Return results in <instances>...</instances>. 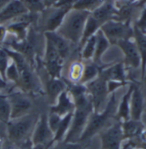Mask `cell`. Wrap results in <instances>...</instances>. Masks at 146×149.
I'll list each match as a JSON object with an SVG mask.
<instances>
[{
	"instance_id": "cell-1",
	"label": "cell",
	"mask_w": 146,
	"mask_h": 149,
	"mask_svg": "<svg viewBox=\"0 0 146 149\" xmlns=\"http://www.w3.org/2000/svg\"><path fill=\"white\" fill-rule=\"evenodd\" d=\"M117 106L118 103L115 93H113L110 95L106 107L102 111L92 112L79 142L82 144L88 142L96 135L99 134L104 129L110 125L112 124H110V120L115 119Z\"/></svg>"
},
{
	"instance_id": "cell-2",
	"label": "cell",
	"mask_w": 146,
	"mask_h": 149,
	"mask_svg": "<svg viewBox=\"0 0 146 149\" xmlns=\"http://www.w3.org/2000/svg\"><path fill=\"white\" fill-rule=\"evenodd\" d=\"M75 109L73 113L71 125L67 131L64 141L79 142L91 114L94 111L88 93L74 98Z\"/></svg>"
},
{
	"instance_id": "cell-3",
	"label": "cell",
	"mask_w": 146,
	"mask_h": 149,
	"mask_svg": "<svg viewBox=\"0 0 146 149\" xmlns=\"http://www.w3.org/2000/svg\"><path fill=\"white\" fill-rule=\"evenodd\" d=\"M90 14L85 10L72 8L65 15L56 33L64 38L71 45H79L85 25Z\"/></svg>"
},
{
	"instance_id": "cell-4",
	"label": "cell",
	"mask_w": 146,
	"mask_h": 149,
	"mask_svg": "<svg viewBox=\"0 0 146 149\" xmlns=\"http://www.w3.org/2000/svg\"><path fill=\"white\" fill-rule=\"evenodd\" d=\"M4 49L8 53L11 59L15 63L19 70L20 79L18 84H16L18 89L27 94L39 91V84L37 80V77L35 76L32 66L27 58L11 49L4 48Z\"/></svg>"
},
{
	"instance_id": "cell-5",
	"label": "cell",
	"mask_w": 146,
	"mask_h": 149,
	"mask_svg": "<svg viewBox=\"0 0 146 149\" xmlns=\"http://www.w3.org/2000/svg\"><path fill=\"white\" fill-rule=\"evenodd\" d=\"M38 118L36 115L29 113L22 118L11 120L6 125L8 140L15 146H21L25 141L30 138L28 137V135H32Z\"/></svg>"
},
{
	"instance_id": "cell-6",
	"label": "cell",
	"mask_w": 146,
	"mask_h": 149,
	"mask_svg": "<svg viewBox=\"0 0 146 149\" xmlns=\"http://www.w3.org/2000/svg\"><path fill=\"white\" fill-rule=\"evenodd\" d=\"M100 29L110 45H116L121 40L133 38V26L132 22L112 20L104 23Z\"/></svg>"
},
{
	"instance_id": "cell-7",
	"label": "cell",
	"mask_w": 146,
	"mask_h": 149,
	"mask_svg": "<svg viewBox=\"0 0 146 149\" xmlns=\"http://www.w3.org/2000/svg\"><path fill=\"white\" fill-rule=\"evenodd\" d=\"M86 87L93 106L94 112L102 111L110 98L107 90V80L99 74L97 79L86 84Z\"/></svg>"
},
{
	"instance_id": "cell-8",
	"label": "cell",
	"mask_w": 146,
	"mask_h": 149,
	"mask_svg": "<svg viewBox=\"0 0 146 149\" xmlns=\"http://www.w3.org/2000/svg\"><path fill=\"white\" fill-rule=\"evenodd\" d=\"M101 149H122L125 141L121 121L114 120L110 125L99 133Z\"/></svg>"
},
{
	"instance_id": "cell-9",
	"label": "cell",
	"mask_w": 146,
	"mask_h": 149,
	"mask_svg": "<svg viewBox=\"0 0 146 149\" xmlns=\"http://www.w3.org/2000/svg\"><path fill=\"white\" fill-rule=\"evenodd\" d=\"M72 8L50 7L40 13V26L45 33L56 32L60 27L65 15Z\"/></svg>"
},
{
	"instance_id": "cell-10",
	"label": "cell",
	"mask_w": 146,
	"mask_h": 149,
	"mask_svg": "<svg viewBox=\"0 0 146 149\" xmlns=\"http://www.w3.org/2000/svg\"><path fill=\"white\" fill-rule=\"evenodd\" d=\"M64 60L60 56L55 47L45 39L43 65L47 74L53 79H60Z\"/></svg>"
},
{
	"instance_id": "cell-11",
	"label": "cell",
	"mask_w": 146,
	"mask_h": 149,
	"mask_svg": "<svg viewBox=\"0 0 146 149\" xmlns=\"http://www.w3.org/2000/svg\"><path fill=\"white\" fill-rule=\"evenodd\" d=\"M7 95L11 106V120L30 113L33 108V102L27 93L18 90L13 91Z\"/></svg>"
},
{
	"instance_id": "cell-12",
	"label": "cell",
	"mask_w": 146,
	"mask_h": 149,
	"mask_svg": "<svg viewBox=\"0 0 146 149\" xmlns=\"http://www.w3.org/2000/svg\"><path fill=\"white\" fill-rule=\"evenodd\" d=\"M30 139L34 145H44L47 148L52 144L54 133L49 126L47 113L39 116Z\"/></svg>"
},
{
	"instance_id": "cell-13",
	"label": "cell",
	"mask_w": 146,
	"mask_h": 149,
	"mask_svg": "<svg viewBox=\"0 0 146 149\" xmlns=\"http://www.w3.org/2000/svg\"><path fill=\"white\" fill-rule=\"evenodd\" d=\"M116 45L122 51L124 64L127 68L138 69L141 67V58L133 38L119 41Z\"/></svg>"
},
{
	"instance_id": "cell-14",
	"label": "cell",
	"mask_w": 146,
	"mask_h": 149,
	"mask_svg": "<svg viewBox=\"0 0 146 149\" xmlns=\"http://www.w3.org/2000/svg\"><path fill=\"white\" fill-rule=\"evenodd\" d=\"M28 13L21 0H10L0 10V25L11 22L15 19Z\"/></svg>"
},
{
	"instance_id": "cell-15",
	"label": "cell",
	"mask_w": 146,
	"mask_h": 149,
	"mask_svg": "<svg viewBox=\"0 0 146 149\" xmlns=\"http://www.w3.org/2000/svg\"><path fill=\"white\" fill-rule=\"evenodd\" d=\"M145 110V97L138 83L133 82V90L130 100V116L132 119L141 120Z\"/></svg>"
},
{
	"instance_id": "cell-16",
	"label": "cell",
	"mask_w": 146,
	"mask_h": 149,
	"mask_svg": "<svg viewBox=\"0 0 146 149\" xmlns=\"http://www.w3.org/2000/svg\"><path fill=\"white\" fill-rule=\"evenodd\" d=\"M75 109V103L73 97L67 90L64 91L57 98L54 105L51 106L50 113H53L61 117L74 113Z\"/></svg>"
},
{
	"instance_id": "cell-17",
	"label": "cell",
	"mask_w": 146,
	"mask_h": 149,
	"mask_svg": "<svg viewBox=\"0 0 146 149\" xmlns=\"http://www.w3.org/2000/svg\"><path fill=\"white\" fill-rule=\"evenodd\" d=\"M117 14V9L114 5V0H108L99 8L91 13V15L98 22L101 26L107 22L114 20Z\"/></svg>"
},
{
	"instance_id": "cell-18",
	"label": "cell",
	"mask_w": 146,
	"mask_h": 149,
	"mask_svg": "<svg viewBox=\"0 0 146 149\" xmlns=\"http://www.w3.org/2000/svg\"><path fill=\"white\" fill-rule=\"evenodd\" d=\"M100 75H102L106 80H117L126 82L127 80L126 67L124 62H113L108 67L101 70Z\"/></svg>"
},
{
	"instance_id": "cell-19",
	"label": "cell",
	"mask_w": 146,
	"mask_h": 149,
	"mask_svg": "<svg viewBox=\"0 0 146 149\" xmlns=\"http://www.w3.org/2000/svg\"><path fill=\"white\" fill-rule=\"evenodd\" d=\"M66 82L60 79H53L49 76V79L45 84V91L47 95V98L51 105H54L58 96L67 90Z\"/></svg>"
},
{
	"instance_id": "cell-20",
	"label": "cell",
	"mask_w": 146,
	"mask_h": 149,
	"mask_svg": "<svg viewBox=\"0 0 146 149\" xmlns=\"http://www.w3.org/2000/svg\"><path fill=\"white\" fill-rule=\"evenodd\" d=\"M133 90V82H131L128 84V88L126 91L125 92L123 96L121 99V102H119L116 109L115 113V119L119 121H126L131 118L130 116V100H131V95Z\"/></svg>"
},
{
	"instance_id": "cell-21",
	"label": "cell",
	"mask_w": 146,
	"mask_h": 149,
	"mask_svg": "<svg viewBox=\"0 0 146 149\" xmlns=\"http://www.w3.org/2000/svg\"><path fill=\"white\" fill-rule=\"evenodd\" d=\"M45 38L55 47L60 56L63 60H65L69 56L71 44L61 35L58 34L56 32H48L45 33Z\"/></svg>"
},
{
	"instance_id": "cell-22",
	"label": "cell",
	"mask_w": 146,
	"mask_h": 149,
	"mask_svg": "<svg viewBox=\"0 0 146 149\" xmlns=\"http://www.w3.org/2000/svg\"><path fill=\"white\" fill-rule=\"evenodd\" d=\"M111 45L105 35L99 29L98 33H96V49H95V54L92 59V61L99 66H105L102 62V56L105 54V52L109 49L110 46Z\"/></svg>"
},
{
	"instance_id": "cell-23",
	"label": "cell",
	"mask_w": 146,
	"mask_h": 149,
	"mask_svg": "<svg viewBox=\"0 0 146 149\" xmlns=\"http://www.w3.org/2000/svg\"><path fill=\"white\" fill-rule=\"evenodd\" d=\"M121 127L125 141H128L138 137L142 130L145 128V125L142 120H134L130 118L121 122Z\"/></svg>"
},
{
	"instance_id": "cell-24",
	"label": "cell",
	"mask_w": 146,
	"mask_h": 149,
	"mask_svg": "<svg viewBox=\"0 0 146 149\" xmlns=\"http://www.w3.org/2000/svg\"><path fill=\"white\" fill-rule=\"evenodd\" d=\"M133 26V40L137 45L141 58V67H140V77L143 75L146 68V33L141 32L136 26Z\"/></svg>"
},
{
	"instance_id": "cell-25",
	"label": "cell",
	"mask_w": 146,
	"mask_h": 149,
	"mask_svg": "<svg viewBox=\"0 0 146 149\" xmlns=\"http://www.w3.org/2000/svg\"><path fill=\"white\" fill-rule=\"evenodd\" d=\"M110 64L111 63H108L105 66H99V65L94 63L92 61L89 63H86L84 67V71H83L81 79L78 84L86 85V84L90 83L91 81L94 80L95 79H97L102 69L108 67Z\"/></svg>"
},
{
	"instance_id": "cell-26",
	"label": "cell",
	"mask_w": 146,
	"mask_h": 149,
	"mask_svg": "<svg viewBox=\"0 0 146 149\" xmlns=\"http://www.w3.org/2000/svg\"><path fill=\"white\" fill-rule=\"evenodd\" d=\"M101 28V25L98 22H97L91 15H89L86 25H85V28H84V32L82 34V38L79 43V48H81L84 45V44L92 36L98 33V31Z\"/></svg>"
},
{
	"instance_id": "cell-27",
	"label": "cell",
	"mask_w": 146,
	"mask_h": 149,
	"mask_svg": "<svg viewBox=\"0 0 146 149\" xmlns=\"http://www.w3.org/2000/svg\"><path fill=\"white\" fill-rule=\"evenodd\" d=\"M73 113H68L65 115L64 117L62 118V120L59 124V126L56 130V133L54 135V139H53V142H57V141H64V139L66 137L67 134V131L70 128L71 125V121H72V118H73ZM52 142V143H53Z\"/></svg>"
},
{
	"instance_id": "cell-28",
	"label": "cell",
	"mask_w": 146,
	"mask_h": 149,
	"mask_svg": "<svg viewBox=\"0 0 146 149\" xmlns=\"http://www.w3.org/2000/svg\"><path fill=\"white\" fill-rule=\"evenodd\" d=\"M11 120V106L7 95L0 92V123L7 125Z\"/></svg>"
},
{
	"instance_id": "cell-29",
	"label": "cell",
	"mask_w": 146,
	"mask_h": 149,
	"mask_svg": "<svg viewBox=\"0 0 146 149\" xmlns=\"http://www.w3.org/2000/svg\"><path fill=\"white\" fill-rule=\"evenodd\" d=\"M106 1L108 0H77L74 4L73 9L91 13L99 8Z\"/></svg>"
},
{
	"instance_id": "cell-30",
	"label": "cell",
	"mask_w": 146,
	"mask_h": 149,
	"mask_svg": "<svg viewBox=\"0 0 146 149\" xmlns=\"http://www.w3.org/2000/svg\"><path fill=\"white\" fill-rule=\"evenodd\" d=\"M80 56L83 61H91L96 49V34L90 38L81 48Z\"/></svg>"
},
{
	"instance_id": "cell-31",
	"label": "cell",
	"mask_w": 146,
	"mask_h": 149,
	"mask_svg": "<svg viewBox=\"0 0 146 149\" xmlns=\"http://www.w3.org/2000/svg\"><path fill=\"white\" fill-rule=\"evenodd\" d=\"M85 64L83 62L76 61H74L68 69V79L69 82L74 84H78L81 79L83 71H84Z\"/></svg>"
},
{
	"instance_id": "cell-32",
	"label": "cell",
	"mask_w": 146,
	"mask_h": 149,
	"mask_svg": "<svg viewBox=\"0 0 146 149\" xmlns=\"http://www.w3.org/2000/svg\"><path fill=\"white\" fill-rule=\"evenodd\" d=\"M22 3L27 10V11L32 14H40L45 9L43 0H21Z\"/></svg>"
},
{
	"instance_id": "cell-33",
	"label": "cell",
	"mask_w": 146,
	"mask_h": 149,
	"mask_svg": "<svg viewBox=\"0 0 146 149\" xmlns=\"http://www.w3.org/2000/svg\"><path fill=\"white\" fill-rule=\"evenodd\" d=\"M20 79V72L15 63L11 59L10 64L5 72V80L7 82H12L15 85L18 84Z\"/></svg>"
},
{
	"instance_id": "cell-34",
	"label": "cell",
	"mask_w": 146,
	"mask_h": 149,
	"mask_svg": "<svg viewBox=\"0 0 146 149\" xmlns=\"http://www.w3.org/2000/svg\"><path fill=\"white\" fill-rule=\"evenodd\" d=\"M47 149H85V147L80 142H67L62 141L53 142Z\"/></svg>"
},
{
	"instance_id": "cell-35",
	"label": "cell",
	"mask_w": 146,
	"mask_h": 149,
	"mask_svg": "<svg viewBox=\"0 0 146 149\" xmlns=\"http://www.w3.org/2000/svg\"><path fill=\"white\" fill-rule=\"evenodd\" d=\"M11 57L4 49V48H0V74L5 79V72L10 64Z\"/></svg>"
},
{
	"instance_id": "cell-36",
	"label": "cell",
	"mask_w": 146,
	"mask_h": 149,
	"mask_svg": "<svg viewBox=\"0 0 146 149\" xmlns=\"http://www.w3.org/2000/svg\"><path fill=\"white\" fill-rule=\"evenodd\" d=\"M131 81H117V80H108L107 81V90L108 93L110 95L113 93H115L119 89L122 88L126 85H128Z\"/></svg>"
},
{
	"instance_id": "cell-37",
	"label": "cell",
	"mask_w": 146,
	"mask_h": 149,
	"mask_svg": "<svg viewBox=\"0 0 146 149\" xmlns=\"http://www.w3.org/2000/svg\"><path fill=\"white\" fill-rule=\"evenodd\" d=\"M133 25L136 26L141 32L146 33V5L141 10Z\"/></svg>"
},
{
	"instance_id": "cell-38",
	"label": "cell",
	"mask_w": 146,
	"mask_h": 149,
	"mask_svg": "<svg viewBox=\"0 0 146 149\" xmlns=\"http://www.w3.org/2000/svg\"><path fill=\"white\" fill-rule=\"evenodd\" d=\"M62 117L56 114V113H48V124H49L50 129L54 133V135L56 133L57 128L59 126V124H60V122L62 120Z\"/></svg>"
},
{
	"instance_id": "cell-39",
	"label": "cell",
	"mask_w": 146,
	"mask_h": 149,
	"mask_svg": "<svg viewBox=\"0 0 146 149\" xmlns=\"http://www.w3.org/2000/svg\"><path fill=\"white\" fill-rule=\"evenodd\" d=\"M114 5L117 10L126 7V6H131V5H138V0H114Z\"/></svg>"
},
{
	"instance_id": "cell-40",
	"label": "cell",
	"mask_w": 146,
	"mask_h": 149,
	"mask_svg": "<svg viewBox=\"0 0 146 149\" xmlns=\"http://www.w3.org/2000/svg\"><path fill=\"white\" fill-rule=\"evenodd\" d=\"M7 34H8L7 27L4 25H0V44L5 41Z\"/></svg>"
},
{
	"instance_id": "cell-41",
	"label": "cell",
	"mask_w": 146,
	"mask_h": 149,
	"mask_svg": "<svg viewBox=\"0 0 146 149\" xmlns=\"http://www.w3.org/2000/svg\"><path fill=\"white\" fill-rule=\"evenodd\" d=\"M33 148H34V144H33L31 139L29 138L27 141H25L21 145V148L20 149H33Z\"/></svg>"
},
{
	"instance_id": "cell-42",
	"label": "cell",
	"mask_w": 146,
	"mask_h": 149,
	"mask_svg": "<svg viewBox=\"0 0 146 149\" xmlns=\"http://www.w3.org/2000/svg\"><path fill=\"white\" fill-rule=\"evenodd\" d=\"M3 149H15V145L7 139L3 143Z\"/></svg>"
},
{
	"instance_id": "cell-43",
	"label": "cell",
	"mask_w": 146,
	"mask_h": 149,
	"mask_svg": "<svg viewBox=\"0 0 146 149\" xmlns=\"http://www.w3.org/2000/svg\"><path fill=\"white\" fill-rule=\"evenodd\" d=\"M58 0H43L44 4H45V8H50V7H53L56 3Z\"/></svg>"
},
{
	"instance_id": "cell-44",
	"label": "cell",
	"mask_w": 146,
	"mask_h": 149,
	"mask_svg": "<svg viewBox=\"0 0 146 149\" xmlns=\"http://www.w3.org/2000/svg\"><path fill=\"white\" fill-rule=\"evenodd\" d=\"M137 139H138L139 141H141L143 142H146V127L142 130V132L140 133L139 136L137 138Z\"/></svg>"
},
{
	"instance_id": "cell-45",
	"label": "cell",
	"mask_w": 146,
	"mask_h": 149,
	"mask_svg": "<svg viewBox=\"0 0 146 149\" xmlns=\"http://www.w3.org/2000/svg\"><path fill=\"white\" fill-rule=\"evenodd\" d=\"M6 86H7V81L5 80L0 74V91L2 90H4V88H6Z\"/></svg>"
},
{
	"instance_id": "cell-46",
	"label": "cell",
	"mask_w": 146,
	"mask_h": 149,
	"mask_svg": "<svg viewBox=\"0 0 146 149\" xmlns=\"http://www.w3.org/2000/svg\"><path fill=\"white\" fill-rule=\"evenodd\" d=\"M146 5V0H138V6L140 8H144Z\"/></svg>"
},
{
	"instance_id": "cell-47",
	"label": "cell",
	"mask_w": 146,
	"mask_h": 149,
	"mask_svg": "<svg viewBox=\"0 0 146 149\" xmlns=\"http://www.w3.org/2000/svg\"><path fill=\"white\" fill-rule=\"evenodd\" d=\"M141 79L144 82V84H145V86L146 88V68L145 72H144V73H143V75L141 76Z\"/></svg>"
},
{
	"instance_id": "cell-48",
	"label": "cell",
	"mask_w": 146,
	"mask_h": 149,
	"mask_svg": "<svg viewBox=\"0 0 146 149\" xmlns=\"http://www.w3.org/2000/svg\"><path fill=\"white\" fill-rule=\"evenodd\" d=\"M33 149H47V148L44 145H34Z\"/></svg>"
},
{
	"instance_id": "cell-49",
	"label": "cell",
	"mask_w": 146,
	"mask_h": 149,
	"mask_svg": "<svg viewBox=\"0 0 146 149\" xmlns=\"http://www.w3.org/2000/svg\"><path fill=\"white\" fill-rule=\"evenodd\" d=\"M10 0H0V10L9 2Z\"/></svg>"
},
{
	"instance_id": "cell-50",
	"label": "cell",
	"mask_w": 146,
	"mask_h": 149,
	"mask_svg": "<svg viewBox=\"0 0 146 149\" xmlns=\"http://www.w3.org/2000/svg\"><path fill=\"white\" fill-rule=\"evenodd\" d=\"M4 143V142H3ZM3 143L0 141V149H3Z\"/></svg>"
},
{
	"instance_id": "cell-51",
	"label": "cell",
	"mask_w": 146,
	"mask_h": 149,
	"mask_svg": "<svg viewBox=\"0 0 146 149\" xmlns=\"http://www.w3.org/2000/svg\"><path fill=\"white\" fill-rule=\"evenodd\" d=\"M2 125V124H1V123H0V125Z\"/></svg>"
}]
</instances>
